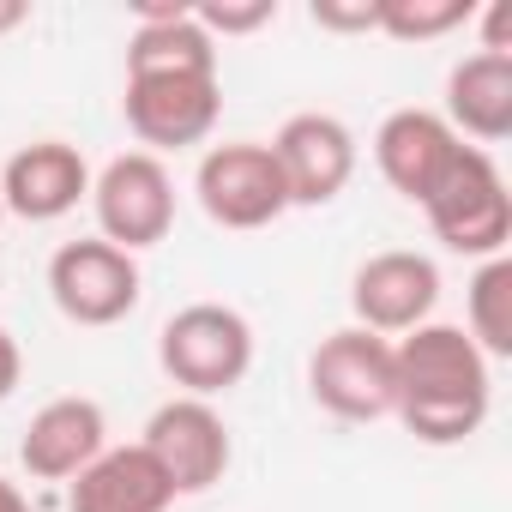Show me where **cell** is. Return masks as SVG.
<instances>
[{
	"instance_id": "cell-1",
	"label": "cell",
	"mask_w": 512,
	"mask_h": 512,
	"mask_svg": "<svg viewBox=\"0 0 512 512\" xmlns=\"http://www.w3.org/2000/svg\"><path fill=\"white\" fill-rule=\"evenodd\" d=\"M392 416L422 440V446H458L488 422L494 404V374L488 356L464 338V326L428 320L392 344Z\"/></svg>"
},
{
	"instance_id": "cell-2",
	"label": "cell",
	"mask_w": 512,
	"mask_h": 512,
	"mask_svg": "<svg viewBox=\"0 0 512 512\" xmlns=\"http://www.w3.org/2000/svg\"><path fill=\"white\" fill-rule=\"evenodd\" d=\"M157 368L181 386V398H217L253 368V326L229 302H187L157 332Z\"/></svg>"
},
{
	"instance_id": "cell-3",
	"label": "cell",
	"mask_w": 512,
	"mask_h": 512,
	"mask_svg": "<svg viewBox=\"0 0 512 512\" xmlns=\"http://www.w3.org/2000/svg\"><path fill=\"white\" fill-rule=\"evenodd\" d=\"M422 217H428V229L446 253H464V260H494V253H506L512 193H506L500 163L476 145H458V157L446 163V175L422 199Z\"/></svg>"
},
{
	"instance_id": "cell-4",
	"label": "cell",
	"mask_w": 512,
	"mask_h": 512,
	"mask_svg": "<svg viewBox=\"0 0 512 512\" xmlns=\"http://www.w3.org/2000/svg\"><path fill=\"white\" fill-rule=\"evenodd\" d=\"M193 193H199V211L217 229H266L290 211L284 169H278L272 145H260V139L211 145L193 169Z\"/></svg>"
},
{
	"instance_id": "cell-5",
	"label": "cell",
	"mask_w": 512,
	"mask_h": 512,
	"mask_svg": "<svg viewBox=\"0 0 512 512\" xmlns=\"http://www.w3.org/2000/svg\"><path fill=\"white\" fill-rule=\"evenodd\" d=\"M139 260L121 253L115 241L103 235H85V241H61L55 260H49V302L61 308V320L73 326H121L133 308H139Z\"/></svg>"
},
{
	"instance_id": "cell-6",
	"label": "cell",
	"mask_w": 512,
	"mask_h": 512,
	"mask_svg": "<svg viewBox=\"0 0 512 512\" xmlns=\"http://www.w3.org/2000/svg\"><path fill=\"white\" fill-rule=\"evenodd\" d=\"M91 211L97 235L115 241L121 253L157 247L175 229V175L151 151H121L91 175Z\"/></svg>"
},
{
	"instance_id": "cell-7",
	"label": "cell",
	"mask_w": 512,
	"mask_h": 512,
	"mask_svg": "<svg viewBox=\"0 0 512 512\" xmlns=\"http://www.w3.org/2000/svg\"><path fill=\"white\" fill-rule=\"evenodd\" d=\"M308 392L326 416L338 422H380L392 416V344L362 332V326H344L332 338L314 344L308 356Z\"/></svg>"
},
{
	"instance_id": "cell-8",
	"label": "cell",
	"mask_w": 512,
	"mask_h": 512,
	"mask_svg": "<svg viewBox=\"0 0 512 512\" xmlns=\"http://www.w3.org/2000/svg\"><path fill=\"white\" fill-rule=\"evenodd\" d=\"M121 115L151 157L187 151V145L211 139V127L223 115V85H217V73H127Z\"/></svg>"
},
{
	"instance_id": "cell-9",
	"label": "cell",
	"mask_w": 512,
	"mask_h": 512,
	"mask_svg": "<svg viewBox=\"0 0 512 512\" xmlns=\"http://www.w3.org/2000/svg\"><path fill=\"white\" fill-rule=\"evenodd\" d=\"M434 302H440V266L416 247H386V253H368L350 278V314L362 332L374 338H404L416 326L434 320Z\"/></svg>"
},
{
	"instance_id": "cell-10",
	"label": "cell",
	"mask_w": 512,
	"mask_h": 512,
	"mask_svg": "<svg viewBox=\"0 0 512 512\" xmlns=\"http://www.w3.org/2000/svg\"><path fill=\"white\" fill-rule=\"evenodd\" d=\"M139 446L157 458V470L169 476L175 494L217 488L223 470H229V458H235V440H229V422L217 416V404L211 398H181V392L151 410Z\"/></svg>"
},
{
	"instance_id": "cell-11",
	"label": "cell",
	"mask_w": 512,
	"mask_h": 512,
	"mask_svg": "<svg viewBox=\"0 0 512 512\" xmlns=\"http://www.w3.org/2000/svg\"><path fill=\"white\" fill-rule=\"evenodd\" d=\"M272 157L284 169L290 205H332L356 181V133L326 109L290 115L272 139Z\"/></svg>"
},
{
	"instance_id": "cell-12",
	"label": "cell",
	"mask_w": 512,
	"mask_h": 512,
	"mask_svg": "<svg viewBox=\"0 0 512 512\" xmlns=\"http://www.w3.org/2000/svg\"><path fill=\"white\" fill-rule=\"evenodd\" d=\"M79 199H91V163L67 139L19 145L7 157V169H0V205H7V217L55 223L67 211H79Z\"/></svg>"
},
{
	"instance_id": "cell-13",
	"label": "cell",
	"mask_w": 512,
	"mask_h": 512,
	"mask_svg": "<svg viewBox=\"0 0 512 512\" xmlns=\"http://www.w3.org/2000/svg\"><path fill=\"white\" fill-rule=\"evenodd\" d=\"M458 133L440 121V109H392L374 127V163L386 175V187L410 205H422L434 193V181L446 175V163L458 157Z\"/></svg>"
},
{
	"instance_id": "cell-14",
	"label": "cell",
	"mask_w": 512,
	"mask_h": 512,
	"mask_svg": "<svg viewBox=\"0 0 512 512\" xmlns=\"http://www.w3.org/2000/svg\"><path fill=\"white\" fill-rule=\"evenodd\" d=\"M109 446V416L97 398H49L19 440V464L37 482H73Z\"/></svg>"
},
{
	"instance_id": "cell-15",
	"label": "cell",
	"mask_w": 512,
	"mask_h": 512,
	"mask_svg": "<svg viewBox=\"0 0 512 512\" xmlns=\"http://www.w3.org/2000/svg\"><path fill=\"white\" fill-rule=\"evenodd\" d=\"M175 488L145 446H103L73 482L67 512H169Z\"/></svg>"
},
{
	"instance_id": "cell-16",
	"label": "cell",
	"mask_w": 512,
	"mask_h": 512,
	"mask_svg": "<svg viewBox=\"0 0 512 512\" xmlns=\"http://www.w3.org/2000/svg\"><path fill=\"white\" fill-rule=\"evenodd\" d=\"M440 121L470 139L476 151L512 139V55H464L452 73H446V109Z\"/></svg>"
},
{
	"instance_id": "cell-17",
	"label": "cell",
	"mask_w": 512,
	"mask_h": 512,
	"mask_svg": "<svg viewBox=\"0 0 512 512\" xmlns=\"http://www.w3.org/2000/svg\"><path fill=\"white\" fill-rule=\"evenodd\" d=\"M127 73H217V43L193 25V7H139Z\"/></svg>"
},
{
	"instance_id": "cell-18",
	"label": "cell",
	"mask_w": 512,
	"mask_h": 512,
	"mask_svg": "<svg viewBox=\"0 0 512 512\" xmlns=\"http://www.w3.org/2000/svg\"><path fill=\"white\" fill-rule=\"evenodd\" d=\"M464 338L488 362L512 356V260H506V253L482 260L470 290H464Z\"/></svg>"
},
{
	"instance_id": "cell-19",
	"label": "cell",
	"mask_w": 512,
	"mask_h": 512,
	"mask_svg": "<svg viewBox=\"0 0 512 512\" xmlns=\"http://www.w3.org/2000/svg\"><path fill=\"white\" fill-rule=\"evenodd\" d=\"M470 19H476L470 0H380L374 31L392 37V43H434V37H452Z\"/></svg>"
},
{
	"instance_id": "cell-20",
	"label": "cell",
	"mask_w": 512,
	"mask_h": 512,
	"mask_svg": "<svg viewBox=\"0 0 512 512\" xmlns=\"http://www.w3.org/2000/svg\"><path fill=\"white\" fill-rule=\"evenodd\" d=\"M278 19V0H205L193 7V25L217 43V37H253Z\"/></svg>"
},
{
	"instance_id": "cell-21",
	"label": "cell",
	"mask_w": 512,
	"mask_h": 512,
	"mask_svg": "<svg viewBox=\"0 0 512 512\" xmlns=\"http://www.w3.org/2000/svg\"><path fill=\"white\" fill-rule=\"evenodd\" d=\"M308 19L332 37H368L380 25V0H314Z\"/></svg>"
},
{
	"instance_id": "cell-22",
	"label": "cell",
	"mask_w": 512,
	"mask_h": 512,
	"mask_svg": "<svg viewBox=\"0 0 512 512\" xmlns=\"http://www.w3.org/2000/svg\"><path fill=\"white\" fill-rule=\"evenodd\" d=\"M482 55H512V0L482 7Z\"/></svg>"
},
{
	"instance_id": "cell-23",
	"label": "cell",
	"mask_w": 512,
	"mask_h": 512,
	"mask_svg": "<svg viewBox=\"0 0 512 512\" xmlns=\"http://www.w3.org/2000/svg\"><path fill=\"white\" fill-rule=\"evenodd\" d=\"M19 380H25V350H19V338L7 326H0V404L19 392Z\"/></svg>"
},
{
	"instance_id": "cell-24",
	"label": "cell",
	"mask_w": 512,
	"mask_h": 512,
	"mask_svg": "<svg viewBox=\"0 0 512 512\" xmlns=\"http://www.w3.org/2000/svg\"><path fill=\"white\" fill-rule=\"evenodd\" d=\"M25 19H31V7H25V0H0V37H13Z\"/></svg>"
},
{
	"instance_id": "cell-25",
	"label": "cell",
	"mask_w": 512,
	"mask_h": 512,
	"mask_svg": "<svg viewBox=\"0 0 512 512\" xmlns=\"http://www.w3.org/2000/svg\"><path fill=\"white\" fill-rule=\"evenodd\" d=\"M0 512H37V506L25 500V488H19V482H7V476H0Z\"/></svg>"
},
{
	"instance_id": "cell-26",
	"label": "cell",
	"mask_w": 512,
	"mask_h": 512,
	"mask_svg": "<svg viewBox=\"0 0 512 512\" xmlns=\"http://www.w3.org/2000/svg\"><path fill=\"white\" fill-rule=\"evenodd\" d=\"M0 223H7V205H0Z\"/></svg>"
}]
</instances>
